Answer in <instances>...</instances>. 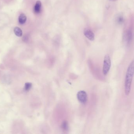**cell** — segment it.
<instances>
[{
  "label": "cell",
  "mask_w": 134,
  "mask_h": 134,
  "mask_svg": "<svg viewBox=\"0 0 134 134\" xmlns=\"http://www.w3.org/2000/svg\"><path fill=\"white\" fill-rule=\"evenodd\" d=\"M134 72V61H133L130 63L127 70L125 82V93L126 96L129 95L131 91V87L133 79Z\"/></svg>",
  "instance_id": "cell-1"
},
{
  "label": "cell",
  "mask_w": 134,
  "mask_h": 134,
  "mask_svg": "<svg viewBox=\"0 0 134 134\" xmlns=\"http://www.w3.org/2000/svg\"><path fill=\"white\" fill-rule=\"evenodd\" d=\"M111 59L109 55H106L104 58L103 73L104 75H106L109 72L111 67Z\"/></svg>",
  "instance_id": "cell-2"
},
{
  "label": "cell",
  "mask_w": 134,
  "mask_h": 134,
  "mask_svg": "<svg viewBox=\"0 0 134 134\" xmlns=\"http://www.w3.org/2000/svg\"><path fill=\"white\" fill-rule=\"evenodd\" d=\"M77 98L78 101L81 104H86L87 101V95L86 92L84 91H80L77 94Z\"/></svg>",
  "instance_id": "cell-3"
},
{
  "label": "cell",
  "mask_w": 134,
  "mask_h": 134,
  "mask_svg": "<svg viewBox=\"0 0 134 134\" xmlns=\"http://www.w3.org/2000/svg\"><path fill=\"white\" fill-rule=\"evenodd\" d=\"M84 34L85 37L90 40L93 41L95 39V35L93 32L88 29H86L84 31Z\"/></svg>",
  "instance_id": "cell-4"
},
{
  "label": "cell",
  "mask_w": 134,
  "mask_h": 134,
  "mask_svg": "<svg viewBox=\"0 0 134 134\" xmlns=\"http://www.w3.org/2000/svg\"><path fill=\"white\" fill-rule=\"evenodd\" d=\"M41 3L40 1H37L35 5L34 8V11L35 13H39L40 12L41 9Z\"/></svg>",
  "instance_id": "cell-5"
},
{
  "label": "cell",
  "mask_w": 134,
  "mask_h": 134,
  "mask_svg": "<svg viewBox=\"0 0 134 134\" xmlns=\"http://www.w3.org/2000/svg\"><path fill=\"white\" fill-rule=\"evenodd\" d=\"M26 21V17L24 13H21L19 17V21L20 24H24Z\"/></svg>",
  "instance_id": "cell-6"
},
{
  "label": "cell",
  "mask_w": 134,
  "mask_h": 134,
  "mask_svg": "<svg viewBox=\"0 0 134 134\" xmlns=\"http://www.w3.org/2000/svg\"><path fill=\"white\" fill-rule=\"evenodd\" d=\"M14 32L15 35L18 37H21L23 35V32L19 28L16 27L14 29Z\"/></svg>",
  "instance_id": "cell-7"
},
{
  "label": "cell",
  "mask_w": 134,
  "mask_h": 134,
  "mask_svg": "<svg viewBox=\"0 0 134 134\" xmlns=\"http://www.w3.org/2000/svg\"><path fill=\"white\" fill-rule=\"evenodd\" d=\"M61 128L64 130L67 131L68 129V123L67 121H63L61 124Z\"/></svg>",
  "instance_id": "cell-8"
},
{
  "label": "cell",
  "mask_w": 134,
  "mask_h": 134,
  "mask_svg": "<svg viewBox=\"0 0 134 134\" xmlns=\"http://www.w3.org/2000/svg\"><path fill=\"white\" fill-rule=\"evenodd\" d=\"M32 84L30 83H25L24 86V90L25 91H27L30 90L32 87Z\"/></svg>",
  "instance_id": "cell-9"
},
{
  "label": "cell",
  "mask_w": 134,
  "mask_h": 134,
  "mask_svg": "<svg viewBox=\"0 0 134 134\" xmlns=\"http://www.w3.org/2000/svg\"></svg>",
  "instance_id": "cell-10"
}]
</instances>
